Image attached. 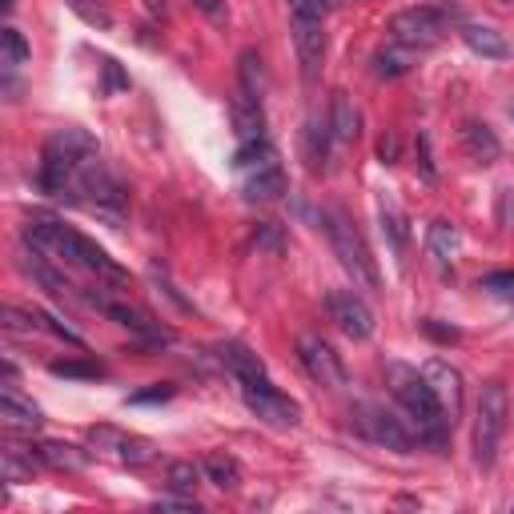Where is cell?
I'll list each match as a JSON object with an SVG mask.
<instances>
[{
	"mask_svg": "<svg viewBox=\"0 0 514 514\" xmlns=\"http://www.w3.org/2000/svg\"><path fill=\"white\" fill-rule=\"evenodd\" d=\"M25 245H33V249H41V253H49V257H61L65 266L89 270V274L101 278V282L129 286V274L113 262V257H109L97 241H89L85 233H77V229L65 225V221H53V217H33V221H25Z\"/></svg>",
	"mask_w": 514,
	"mask_h": 514,
	"instance_id": "obj_1",
	"label": "cell"
},
{
	"mask_svg": "<svg viewBox=\"0 0 514 514\" xmlns=\"http://www.w3.org/2000/svg\"><path fill=\"white\" fill-rule=\"evenodd\" d=\"M386 386L394 394V402L406 410V418L418 426V438L434 442V446H446V434L454 430L442 402L434 398L430 382L422 378V370L406 366V362H386Z\"/></svg>",
	"mask_w": 514,
	"mask_h": 514,
	"instance_id": "obj_2",
	"label": "cell"
},
{
	"mask_svg": "<svg viewBox=\"0 0 514 514\" xmlns=\"http://www.w3.org/2000/svg\"><path fill=\"white\" fill-rule=\"evenodd\" d=\"M97 137L81 125H65L57 129L49 141H45V153H41V189L57 201H69L73 197V185H77V173L89 157H97Z\"/></svg>",
	"mask_w": 514,
	"mask_h": 514,
	"instance_id": "obj_3",
	"label": "cell"
},
{
	"mask_svg": "<svg viewBox=\"0 0 514 514\" xmlns=\"http://www.w3.org/2000/svg\"><path fill=\"white\" fill-rule=\"evenodd\" d=\"M318 221H322V229H326V237H330V249H334V257L342 262V270L354 278V286H362V290H382L378 262H374L366 237L358 233V225H354L342 209H322Z\"/></svg>",
	"mask_w": 514,
	"mask_h": 514,
	"instance_id": "obj_4",
	"label": "cell"
},
{
	"mask_svg": "<svg viewBox=\"0 0 514 514\" xmlns=\"http://www.w3.org/2000/svg\"><path fill=\"white\" fill-rule=\"evenodd\" d=\"M454 25H466L462 5H454V0H430V5H414V9H402L390 17L394 41L406 49H434L446 41V33Z\"/></svg>",
	"mask_w": 514,
	"mask_h": 514,
	"instance_id": "obj_5",
	"label": "cell"
},
{
	"mask_svg": "<svg viewBox=\"0 0 514 514\" xmlns=\"http://www.w3.org/2000/svg\"><path fill=\"white\" fill-rule=\"evenodd\" d=\"M506 418H510V398L502 382H486L478 394V410H474V462L482 470L494 466L502 434H506Z\"/></svg>",
	"mask_w": 514,
	"mask_h": 514,
	"instance_id": "obj_6",
	"label": "cell"
},
{
	"mask_svg": "<svg viewBox=\"0 0 514 514\" xmlns=\"http://www.w3.org/2000/svg\"><path fill=\"white\" fill-rule=\"evenodd\" d=\"M69 201H85L89 209L109 213V217H121V213H125V205H129L125 185L113 177V169L101 161V153H97V157H89V161L81 165V173H77V185H73V197H69Z\"/></svg>",
	"mask_w": 514,
	"mask_h": 514,
	"instance_id": "obj_7",
	"label": "cell"
},
{
	"mask_svg": "<svg viewBox=\"0 0 514 514\" xmlns=\"http://www.w3.org/2000/svg\"><path fill=\"white\" fill-rule=\"evenodd\" d=\"M350 422H354V430H358L366 442H374V446H386V450H398V454H410V450H414L410 426H406L394 410H386V406H378V402L354 406V410H350Z\"/></svg>",
	"mask_w": 514,
	"mask_h": 514,
	"instance_id": "obj_8",
	"label": "cell"
},
{
	"mask_svg": "<svg viewBox=\"0 0 514 514\" xmlns=\"http://www.w3.org/2000/svg\"><path fill=\"white\" fill-rule=\"evenodd\" d=\"M241 398H245L249 414H253L257 422H266V426L290 430V426L302 422V406H298L290 394H282L270 378H266V382H257V386H241Z\"/></svg>",
	"mask_w": 514,
	"mask_h": 514,
	"instance_id": "obj_9",
	"label": "cell"
},
{
	"mask_svg": "<svg viewBox=\"0 0 514 514\" xmlns=\"http://www.w3.org/2000/svg\"><path fill=\"white\" fill-rule=\"evenodd\" d=\"M85 302H89L93 310L109 314L113 322H121L125 330H133V334H137L141 342H149V346H169V342L177 338L169 326L153 322L145 310H137V306H129V302H113V298H105V294H85Z\"/></svg>",
	"mask_w": 514,
	"mask_h": 514,
	"instance_id": "obj_10",
	"label": "cell"
},
{
	"mask_svg": "<svg viewBox=\"0 0 514 514\" xmlns=\"http://www.w3.org/2000/svg\"><path fill=\"white\" fill-rule=\"evenodd\" d=\"M298 358H302V366H306V374L318 382V386H346V366H342V358H338V350L326 342V338H318V334H302L298 338Z\"/></svg>",
	"mask_w": 514,
	"mask_h": 514,
	"instance_id": "obj_11",
	"label": "cell"
},
{
	"mask_svg": "<svg viewBox=\"0 0 514 514\" xmlns=\"http://www.w3.org/2000/svg\"><path fill=\"white\" fill-rule=\"evenodd\" d=\"M326 310H330V322H334L346 338L366 342V338L374 334V314H370V306H366L354 290H330Z\"/></svg>",
	"mask_w": 514,
	"mask_h": 514,
	"instance_id": "obj_12",
	"label": "cell"
},
{
	"mask_svg": "<svg viewBox=\"0 0 514 514\" xmlns=\"http://www.w3.org/2000/svg\"><path fill=\"white\" fill-rule=\"evenodd\" d=\"M422 378L430 382L434 398L442 402V410H446V418H450V426H454V422L462 418V374H458L450 362L430 358V362L422 366Z\"/></svg>",
	"mask_w": 514,
	"mask_h": 514,
	"instance_id": "obj_13",
	"label": "cell"
},
{
	"mask_svg": "<svg viewBox=\"0 0 514 514\" xmlns=\"http://www.w3.org/2000/svg\"><path fill=\"white\" fill-rule=\"evenodd\" d=\"M294 49L302 61V77L314 81L326 57V21H298L294 17Z\"/></svg>",
	"mask_w": 514,
	"mask_h": 514,
	"instance_id": "obj_14",
	"label": "cell"
},
{
	"mask_svg": "<svg viewBox=\"0 0 514 514\" xmlns=\"http://www.w3.org/2000/svg\"><path fill=\"white\" fill-rule=\"evenodd\" d=\"M217 362H221L241 386H257V382L270 378V374H266V362L257 358L245 342H221V346H217Z\"/></svg>",
	"mask_w": 514,
	"mask_h": 514,
	"instance_id": "obj_15",
	"label": "cell"
},
{
	"mask_svg": "<svg viewBox=\"0 0 514 514\" xmlns=\"http://www.w3.org/2000/svg\"><path fill=\"white\" fill-rule=\"evenodd\" d=\"M249 177L241 181V193L245 201L253 205H266V201H278L286 193V169L278 161H266V165H257V169H245Z\"/></svg>",
	"mask_w": 514,
	"mask_h": 514,
	"instance_id": "obj_16",
	"label": "cell"
},
{
	"mask_svg": "<svg viewBox=\"0 0 514 514\" xmlns=\"http://www.w3.org/2000/svg\"><path fill=\"white\" fill-rule=\"evenodd\" d=\"M229 109H233V129H237L241 141H262V137H266V113H262V101H253V97H245V93L237 89Z\"/></svg>",
	"mask_w": 514,
	"mask_h": 514,
	"instance_id": "obj_17",
	"label": "cell"
},
{
	"mask_svg": "<svg viewBox=\"0 0 514 514\" xmlns=\"http://www.w3.org/2000/svg\"><path fill=\"white\" fill-rule=\"evenodd\" d=\"M326 121H330V133H334L338 145H354L358 133H362V117H358L350 93H334L330 97V117Z\"/></svg>",
	"mask_w": 514,
	"mask_h": 514,
	"instance_id": "obj_18",
	"label": "cell"
},
{
	"mask_svg": "<svg viewBox=\"0 0 514 514\" xmlns=\"http://www.w3.org/2000/svg\"><path fill=\"white\" fill-rule=\"evenodd\" d=\"M426 245H430V253H434V262H438L442 270H450V266H454V257L462 253V233H458L454 221L438 217V221L426 229Z\"/></svg>",
	"mask_w": 514,
	"mask_h": 514,
	"instance_id": "obj_19",
	"label": "cell"
},
{
	"mask_svg": "<svg viewBox=\"0 0 514 514\" xmlns=\"http://www.w3.org/2000/svg\"><path fill=\"white\" fill-rule=\"evenodd\" d=\"M462 41H466L470 53H478L486 61H506L510 57L506 37L498 29H490V25H462Z\"/></svg>",
	"mask_w": 514,
	"mask_h": 514,
	"instance_id": "obj_20",
	"label": "cell"
},
{
	"mask_svg": "<svg viewBox=\"0 0 514 514\" xmlns=\"http://www.w3.org/2000/svg\"><path fill=\"white\" fill-rule=\"evenodd\" d=\"M0 418H5L9 426H25V430H37L45 422L41 410L29 398H21V390L13 382H5V394H0Z\"/></svg>",
	"mask_w": 514,
	"mask_h": 514,
	"instance_id": "obj_21",
	"label": "cell"
},
{
	"mask_svg": "<svg viewBox=\"0 0 514 514\" xmlns=\"http://www.w3.org/2000/svg\"><path fill=\"white\" fill-rule=\"evenodd\" d=\"M237 77H241V93L245 97H253V101L266 97L270 77H266V61H262V53H257V49H245L237 57Z\"/></svg>",
	"mask_w": 514,
	"mask_h": 514,
	"instance_id": "obj_22",
	"label": "cell"
},
{
	"mask_svg": "<svg viewBox=\"0 0 514 514\" xmlns=\"http://www.w3.org/2000/svg\"><path fill=\"white\" fill-rule=\"evenodd\" d=\"M462 149H466V157L478 161V165H490V161H498V153H502V145H498V137L490 133V125H478V121L462 125Z\"/></svg>",
	"mask_w": 514,
	"mask_h": 514,
	"instance_id": "obj_23",
	"label": "cell"
},
{
	"mask_svg": "<svg viewBox=\"0 0 514 514\" xmlns=\"http://www.w3.org/2000/svg\"><path fill=\"white\" fill-rule=\"evenodd\" d=\"M330 121H306V133H302V153H306V165L318 173L326 169V153H330Z\"/></svg>",
	"mask_w": 514,
	"mask_h": 514,
	"instance_id": "obj_24",
	"label": "cell"
},
{
	"mask_svg": "<svg viewBox=\"0 0 514 514\" xmlns=\"http://www.w3.org/2000/svg\"><path fill=\"white\" fill-rule=\"evenodd\" d=\"M37 450L49 470H85L89 466V450H81L73 442H41Z\"/></svg>",
	"mask_w": 514,
	"mask_h": 514,
	"instance_id": "obj_25",
	"label": "cell"
},
{
	"mask_svg": "<svg viewBox=\"0 0 514 514\" xmlns=\"http://www.w3.org/2000/svg\"><path fill=\"white\" fill-rule=\"evenodd\" d=\"M201 470H205V478H209L213 486H221V490H237V482H241V462H237L233 454H221V450L205 454Z\"/></svg>",
	"mask_w": 514,
	"mask_h": 514,
	"instance_id": "obj_26",
	"label": "cell"
},
{
	"mask_svg": "<svg viewBox=\"0 0 514 514\" xmlns=\"http://www.w3.org/2000/svg\"><path fill=\"white\" fill-rule=\"evenodd\" d=\"M41 450H25V446H5V482H21L33 478V470H41Z\"/></svg>",
	"mask_w": 514,
	"mask_h": 514,
	"instance_id": "obj_27",
	"label": "cell"
},
{
	"mask_svg": "<svg viewBox=\"0 0 514 514\" xmlns=\"http://www.w3.org/2000/svg\"><path fill=\"white\" fill-rule=\"evenodd\" d=\"M378 213H382V233L390 237L394 253L402 257V253H406V245H410V229H406V217H402V209H398V205H394L390 197H382Z\"/></svg>",
	"mask_w": 514,
	"mask_h": 514,
	"instance_id": "obj_28",
	"label": "cell"
},
{
	"mask_svg": "<svg viewBox=\"0 0 514 514\" xmlns=\"http://www.w3.org/2000/svg\"><path fill=\"white\" fill-rule=\"evenodd\" d=\"M125 466H133V470H141V466H149L153 458H157V446L149 442V438H141V434H121V442H117V450H113Z\"/></svg>",
	"mask_w": 514,
	"mask_h": 514,
	"instance_id": "obj_29",
	"label": "cell"
},
{
	"mask_svg": "<svg viewBox=\"0 0 514 514\" xmlns=\"http://www.w3.org/2000/svg\"><path fill=\"white\" fill-rule=\"evenodd\" d=\"M266 161H278L274 145L262 137V141H241L237 153H233V165L237 169H257V165H266Z\"/></svg>",
	"mask_w": 514,
	"mask_h": 514,
	"instance_id": "obj_30",
	"label": "cell"
},
{
	"mask_svg": "<svg viewBox=\"0 0 514 514\" xmlns=\"http://www.w3.org/2000/svg\"><path fill=\"white\" fill-rule=\"evenodd\" d=\"M410 53H414V49H406V45L378 53V57H374V73H378V77H406V73H410Z\"/></svg>",
	"mask_w": 514,
	"mask_h": 514,
	"instance_id": "obj_31",
	"label": "cell"
},
{
	"mask_svg": "<svg viewBox=\"0 0 514 514\" xmlns=\"http://www.w3.org/2000/svg\"><path fill=\"white\" fill-rule=\"evenodd\" d=\"M0 45H5V57H0V65H5V69H21V65L29 61V41H25L13 25L0 33Z\"/></svg>",
	"mask_w": 514,
	"mask_h": 514,
	"instance_id": "obj_32",
	"label": "cell"
},
{
	"mask_svg": "<svg viewBox=\"0 0 514 514\" xmlns=\"http://www.w3.org/2000/svg\"><path fill=\"white\" fill-rule=\"evenodd\" d=\"M169 490H181V494H193V486L205 478V470L201 466H193V462H169Z\"/></svg>",
	"mask_w": 514,
	"mask_h": 514,
	"instance_id": "obj_33",
	"label": "cell"
},
{
	"mask_svg": "<svg viewBox=\"0 0 514 514\" xmlns=\"http://www.w3.org/2000/svg\"><path fill=\"white\" fill-rule=\"evenodd\" d=\"M49 370L57 378H105V366L101 362H53Z\"/></svg>",
	"mask_w": 514,
	"mask_h": 514,
	"instance_id": "obj_34",
	"label": "cell"
},
{
	"mask_svg": "<svg viewBox=\"0 0 514 514\" xmlns=\"http://www.w3.org/2000/svg\"><path fill=\"white\" fill-rule=\"evenodd\" d=\"M290 9L298 21H326L330 17V0H290Z\"/></svg>",
	"mask_w": 514,
	"mask_h": 514,
	"instance_id": "obj_35",
	"label": "cell"
},
{
	"mask_svg": "<svg viewBox=\"0 0 514 514\" xmlns=\"http://www.w3.org/2000/svg\"><path fill=\"white\" fill-rule=\"evenodd\" d=\"M482 290H490L494 298L514 302V274H486V278H482Z\"/></svg>",
	"mask_w": 514,
	"mask_h": 514,
	"instance_id": "obj_36",
	"label": "cell"
},
{
	"mask_svg": "<svg viewBox=\"0 0 514 514\" xmlns=\"http://www.w3.org/2000/svg\"><path fill=\"white\" fill-rule=\"evenodd\" d=\"M169 398H173V386H153V390L133 394L129 402H133V406H145V402H169Z\"/></svg>",
	"mask_w": 514,
	"mask_h": 514,
	"instance_id": "obj_37",
	"label": "cell"
},
{
	"mask_svg": "<svg viewBox=\"0 0 514 514\" xmlns=\"http://www.w3.org/2000/svg\"><path fill=\"white\" fill-rule=\"evenodd\" d=\"M193 9H201L209 21H225L229 13H225V0H193Z\"/></svg>",
	"mask_w": 514,
	"mask_h": 514,
	"instance_id": "obj_38",
	"label": "cell"
},
{
	"mask_svg": "<svg viewBox=\"0 0 514 514\" xmlns=\"http://www.w3.org/2000/svg\"><path fill=\"white\" fill-rule=\"evenodd\" d=\"M105 77H109V85H105V93H117V89H129V77H121V69H117V61H105Z\"/></svg>",
	"mask_w": 514,
	"mask_h": 514,
	"instance_id": "obj_39",
	"label": "cell"
},
{
	"mask_svg": "<svg viewBox=\"0 0 514 514\" xmlns=\"http://www.w3.org/2000/svg\"><path fill=\"white\" fill-rule=\"evenodd\" d=\"M378 157H382L386 165H394V157H398V141H394V137H390V141H382V145H378Z\"/></svg>",
	"mask_w": 514,
	"mask_h": 514,
	"instance_id": "obj_40",
	"label": "cell"
},
{
	"mask_svg": "<svg viewBox=\"0 0 514 514\" xmlns=\"http://www.w3.org/2000/svg\"><path fill=\"white\" fill-rule=\"evenodd\" d=\"M426 334H434V338H442V342H458V330H442V326H434V322H426Z\"/></svg>",
	"mask_w": 514,
	"mask_h": 514,
	"instance_id": "obj_41",
	"label": "cell"
},
{
	"mask_svg": "<svg viewBox=\"0 0 514 514\" xmlns=\"http://www.w3.org/2000/svg\"><path fill=\"white\" fill-rule=\"evenodd\" d=\"M145 9H149V17L165 21V0H145Z\"/></svg>",
	"mask_w": 514,
	"mask_h": 514,
	"instance_id": "obj_42",
	"label": "cell"
},
{
	"mask_svg": "<svg viewBox=\"0 0 514 514\" xmlns=\"http://www.w3.org/2000/svg\"><path fill=\"white\" fill-rule=\"evenodd\" d=\"M510 117H514V105H510Z\"/></svg>",
	"mask_w": 514,
	"mask_h": 514,
	"instance_id": "obj_43",
	"label": "cell"
}]
</instances>
